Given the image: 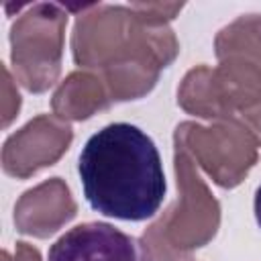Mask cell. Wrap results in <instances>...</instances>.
I'll return each mask as SVG.
<instances>
[{
    "label": "cell",
    "mask_w": 261,
    "mask_h": 261,
    "mask_svg": "<svg viewBox=\"0 0 261 261\" xmlns=\"http://www.w3.org/2000/svg\"><path fill=\"white\" fill-rule=\"evenodd\" d=\"M88 204L110 218L147 220L165 198V173L153 139L130 122H112L94 133L77 159Z\"/></svg>",
    "instance_id": "obj_1"
},
{
    "label": "cell",
    "mask_w": 261,
    "mask_h": 261,
    "mask_svg": "<svg viewBox=\"0 0 261 261\" xmlns=\"http://www.w3.org/2000/svg\"><path fill=\"white\" fill-rule=\"evenodd\" d=\"M47 261H155L149 247L108 222H84L61 234Z\"/></svg>",
    "instance_id": "obj_2"
},
{
    "label": "cell",
    "mask_w": 261,
    "mask_h": 261,
    "mask_svg": "<svg viewBox=\"0 0 261 261\" xmlns=\"http://www.w3.org/2000/svg\"><path fill=\"white\" fill-rule=\"evenodd\" d=\"M255 218H257V224L261 228V186L255 192Z\"/></svg>",
    "instance_id": "obj_3"
}]
</instances>
